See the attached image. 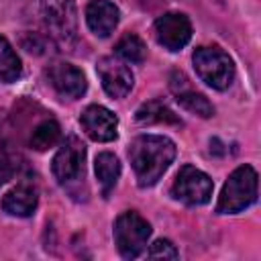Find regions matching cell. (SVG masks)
<instances>
[{"label":"cell","mask_w":261,"mask_h":261,"mask_svg":"<svg viewBox=\"0 0 261 261\" xmlns=\"http://www.w3.org/2000/svg\"><path fill=\"white\" fill-rule=\"evenodd\" d=\"M175 157V145L161 135H141L128 147V159L141 188H149L161 179Z\"/></svg>","instance_id":"cell-1"},{"label":"cell","mask_w":261,"mask_h":261,"mask_svg":"<svg viewBox=\"0 0 261 261\" xmlns=\"http://www.w3.org/2000/svg\"><path fill=\"white\" fill-rule=\"evenodd\" d=\"M255 200H257V171L251 165H241L228 175L220 192L216 212L234 214L249 208Z\"/></svg>","instance_id":"cell-2"},{"label":"cell","mask_w":261,"mask_h":261,"mask_svg":"<svg viewBox=\"0 0 261 261\" xmlns=\"http://www.w3.org/2000/svg\"><path fill=\"white\" fill-rule=\"evenodd\" d=\"M192 61L200 80L214 90H226L234 80L232 59L218 47H198Z\"/></svg>","instance_id":"cell-3"},{"label":"cell","mask_w":261,"mask_h":261,"mask_svg":"<svg viewBox=\"0 0 261 261\" xmlns=\"http://www.w3.org/2000/svg\"><path fill=\"white\" fill-rule=\"evenodd\" d=\"M151 237V224L137 212H122L114 222V243L124 259L139 257Z\"/></svg>","instance_id":"cell-4"},{"label":"cell","mask_w":261,"mask_h":261,"mask_svg":"<svg viewBox=\"0 0 261 261\" xmlns=\"http://www.w3.org/2000/svg\"><path fill=\"white\" fill-rule=\"evenodd\" d=\"M212 179L196 169L194 165H184L173 181V196L190 206H200V204H206L212 196Z\"/></svg>","instance_id":"cell-5"},{"label":"cell","mask_w":261,"mask_h":261,"mask_svg":"<svg viewBox=\"0 0 261 261\" xmlns=\"http://www.w3.org/2000/svg\"><path fill=\"white\" fill-rule=\"evenodd\" d=\"M84 161H86V147L77 137L65 139L59 151L53 157L51 169L55 179L61 186H67L80 177H84Z\"/></svg>","instance_id":"cell-6"},{"label":"cell","mask_w":261,"mask_h":261,"mask_svg":"<svg viewBox=\"0 0 261 261\" xmlns=\"http://www.w3.org/2000/svg\"><path fill=\"white\" fill-rule=\"evenodd\" d=\"M155 39L169 51H179L192 39V24L181 12H167L155 20Z\"/></svg>","instance_id":"cell-7"},{"label":"cell","mask_w":261,"mask_h":261,"mask_svg":"<svg viewBox=\"0 0 261 261\" xmlns=\"http://www.w3.org/2000/svg\"><path fill=\"white\" fill-rule=\"evenodd\" d=\"M43 18L53 37L67 41L75 37V6L73 0H41Z\"/></svg>","instance_id":"cell-8"},{"label":"cell","mask_w":261,"mask_h":261,"mask_svg":"<svg viewBox=\"0 0 261 261\" xmlns=\"http://www.w3.org/2000/svg\"><path fill=\"white\" fill-rule=\"evenodd\" d=\"M80 122L86 130V135L92 139V141H98V143H108V141H114L116 139V128H118V118L104 106L100 104H92L88 106L82 116H80Z\"/></svg>","instance_id":"cell-9"},{"label":"cell","mask_w":261,"mask_h":261,"mask_svg":"<svg viewBox=\"0 0 261 261\" xmlns=\"http://www.w3.org/2000/svg\"><path fill=\"white\" fill-rule=\"evenodd\" d=\"M47 77H49L51 86L57 90V94H61L65 98H71V100L82 98V94L88 88L84 73L75 65L65 63V61L51 63L47 67Z\"/></svg>","instance_id":"cell-10"},{"label":"cell","mask_w":261,"mask_h":261,"mask_svg":"<svg viewBox=\"0 0 261 261\" xmlns=\"http://www.w3.org/2000/svg\"><path fill=\"white\" fill-rule=\"evenodd\" d=\"M96 71L102 80V86L108 96L112 98H124L133 88V73L130 69L116 61L114 57H102L96 65Z\"/></svg>","instance_id":"cell-11"},{"label":"cell","mask_w":261,"mask_h":261,"mask_svg":"<svg viewBox=\"0 0 261 261\" xmlns=\"http://www.w3.org/2000/svg\"><path fill=\"white\" fill-rule=\"evenodd\" d=\"M86 22L98 37H108L118 24V8L108 0H92L86 6Z\"/></svg>","instance_id":"cell-12"},{"label":"cell","mask_w":261,"mask_h":261,"mask_svg":"<svg viewBox=\"0 0 261 261\" xmlns=\"http://www.w3.org/2000/svg\"><path fill=\"white\" fill-rule=\"evenodd\" d=\"M39 196L37 190L31 184H18L16 188H12L8 194H4L2 198V210L10 216H31L37 208Z\"/></svg>","instance_id":"cell-13"},{"label":"cell","mask_w":261,"mask_h":261,"mask_svg":"<svg viewBox=\"0 0 261 261\" xmlns=\"http://www.w3.org/2000/svg\"><path fill=\"white\" fill-rule=\"evenodd\" d=\"M94 169H96V177H98V184L102 186V192L104 196L110 194V190L116 186V179L120 175V161L116 155L104 151L96 157V163H94Z\"/></svg>","instance_id":"cell-14"},{"label":"cell","mask_w":261,"mask_h":261,"mask_svg":"<svg viewBox=\"0 0 261 261\" xmlns=\"http://www.w3.org/2000/svg\"><path fill=\"white\" fill-rule=\"evenodd\" d=\"M137 120L141 124H153V122H167V124H181V120L159 100H151L145 102L139 110H137Z\"/></svg>","instance_id":"cell-15"},{"label":"cell","mask_w":261,"mask_h":261,"mask_svg":"<svg viewBox=\"0 0 261 261\" xmlns=\"http://www.w3.org/2000/svg\"><path fill=\"white\" fill-rule=\"evenodd\" d=\"M22 73L20 59L12 45L0 35V80L2 82H16Z\"/></svg>","instance_id":"cell-16"},{"label":"cell","mask_w":261,"mask_h":261,"mask_svg":"<svg viewBox=\"0 0 261 261\" xmlns=\"http://www.w3.org/2000/svg\"><path fill=\"white\" fill-rule=\"evenodd\" d=\"M59 137H61V128H59L57 120L47 118V120H43L41 124L35 126V130H33L29 143H31V147L37 149V151H47V149H51V147L59 141Z\"/></svg>","instance_id":"cell-17"},{"label":"cell","mask_w":261,"mask_h":261,"mask_svg":"<svg viewBox=\"0 0 261 261\" xmlns=\"http://www.w3.org/2000/svg\"><path fill=\"white\" fill-rule=\"evenodd\" d=\"M114 49H116V55H120L128 63H143L147 57V47H145L143 39L133 33L122 35Z\"/></svg>","instance_id":"cell-18"},{"label":"cell","mask_w":261,"mask_h":261,"mask_svg":"<svg viewBox=\"0 0 261 261\" xmlns=\"http://www.w3.org/2000/svg\"><path fill=\"white\" fill-rule=\"evenodd\" d=\"M177 102L179 106H184L188 112L192 114H198L202 118H210L214 114V108L212 104L208 102L206 96L198 94V92H192V90H184V92H177Z\"/></svg>","instance_id":"cell-19"},{"label":"cell","mask_w":261,"mask_h":261,"mask_svg":"<svg viewBox=\"0 0 261 261\" xmlns=\"http://www.w3.org/2000/svg\"><path fill=\"white\" fill-rule=\"evenodd\" d=\"M147 257H149V259H177L179 253H177V249L173 247L171 241L159 239V241H155V243L149 247Z\"/></svg>","instance_id":"cell-20"}]
</instances>
